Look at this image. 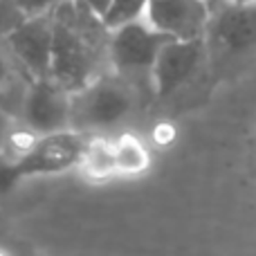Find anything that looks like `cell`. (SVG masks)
<instances>
[{
	"label": "cell",
	"instance_id": "cell-16",
	"mask_svg": "<svg viewBox=\"0 0 256 256\" xmlns=\"http://www.w3.org/2000/svg\"><path fill=\"white\" fill-rule=\"evenodd\" d=\"M27 16L32 14H43V12H52L54 7H58L61 2H68V0H14Z\"/></svg>",
	"mask_w": 256,
	"mask_h": 256
},
{
	"label": "cell",
	"instance_id": "cell-5",
	"mask_svg": "<svg viewBox=\"0 0 256 256\" xmlns=\"http://www.w3.org/2000/svg\"><path fill=\"white\" fill-rule=\"evenodd\" d=\"M16 120L32 137L72 128V92L52 76H36L27 86Z\"/></svg>",
	"mask_w": 256,
	"mask_h": 256
},
{
	"label": "cell",
	"instance_id": "cell-13",
	"mask_svg": "<svg viewBox=\"0 0 256 256\" xmlns=\"http://www.w3.org/2000/svg\"><path fill=\"white\" fill-rule=\"evenodd\" d=\"M146 7L148 0H108L106 9L102 12V20L108 30H115L126 22L146 18Z\"/></svg>",
	"mask_w": 256,
	"mask_h": 256
},
{
	"label": "cell",
	"instance_id": "cell-9",
	"mask_svg": "<svg viewBox=\"0 0 256 256\" xmlns=\"http://www.w3.org/2000/svg\"><path fill=\"white\" fill-rule=\"evenodd\" d=\"M212 40L225 54H245L256 48V4H227L212 14L207 30Z\"/></svg>",
	"mask_w": 256,
	"mask_h": 256
},
{
	"label": "cell",
	"instance_id": "cell-4",
	"mask_svg": "<svg viewBox=\"0 0 256 256\" xmlns=\"http://www.w3.org/2000/svg\"><path fill=\"white\" fill-rule=\"evenodd\" d=\"M88 135L76 128L34 135L16 158V171L20 180L40 176H56L79 166Z\"/></svg>",
	"mask_w": 256,
	"mask_h": 256
},
{
	"label": "cell",
	"instance_id": "cell-15",
	"mask_svg": "<svg viewBox=\"0 0 256 256\" xmlns=\"http://www.w3.org/2000/svg\"><path fill=\"white\" fill-rule=\"evenodd\" d=\"M18 182L20 176L16 171V158H7L4 153H0V198L7 196Z\"/></svg>",
	"mask_w": 256,
	"mask_h": 256
},
{
	"label": "cell",
	"instance_id": "cell-7",
	"mask_svg": "<svg viewBox=\"0 0 256 256\" xmlns=\"http://www.w3.org/2000/svg\"><path fill=\"white\" fill-rule=\"evenodd\" d=\"M207 56V38H168L162 45L150 72V90L158 97H171L200 70Z\"/></svg>",
	"mask_w": 256,
	"mask_h": 256
},
{
	"label": "cell",
	"instance_id": "cell-1",
	"mask_svg": "<svg viewBox=\"0 0 256 256\" xmlns=\"http://www.w3.org/2000/svg\"><path fill=\"white\" fill-rule=\"evenodd\" d=\"M54 48L50 76L76 92L94 76L110 70L108 43L110 30L102 14L86 0H68L52 9Z\"/></svg>",
	"mask_w": 256,
	"mask_h": 256
},
{
	"label": "cell",
	"instance_id": "cell-18",
	"mask_svg": "<svg viewBox=\"0 0 256 256\" xmlns=\"http://www.w3.org/2000/svg\"><path fill=\"white\" fill-rule=\"evenodd\" d=\"M86 2H88V4H90V7H92V9H97V12H99V14H102V12H104V9H106L108 0H86Z\"/></svg>",
	"mask_w": 256,
	"mask_h": 256
},
{
	"label": "cell",
	"instance_id": "cell-14",
	"mask_svg": "<svg viewBox=\"0 0 256 256\" xmlns=\"http://www.w3.org/2000/svg\"><path fill=\"white\" fill-rule=\"evenodd\" d=\"M27 14L14 0H0V40H4L22 20Z\"/></svg>",
	"mask_w": 256,
	"mask_h": 256
},
{
	"label": "cell",
	"instance_id": "cell-11",
	"mask_svg": "<svg viewBox=\"0 0 256 256\" xmlns=\"http://www.w3.org/2000/svg\"><path fill=\"white\" fill-rule=\"evenodd\" d=\"M81 176L90 182H106L117 176L115 162V146L112 140H106L102 135H92L86 142V148L81 153L79 166Z\"/></svg>",
	"mask_w": 256,
	"mask_h": 256
},
{
	"label": "cell",
	"instance_id": "cell-10",
	"mask_svg": "<svg viewBox=\"0 0 256 256\" xmlns=\"http://www.w3.org/2000/svg\"><path fill=\"white\" fill-rule=\"evenodd\" d=\"M30 81L32 79L16 63V58L7 50L4 40H0V108L7 110L9 115L18 117V110H20V104Z\"/></svg>",
	"mask_w": 256,
	"mask_h": 256
},
{
	"label": "cell",
	"instance_id": "cell-6",
	"mask_svg": "<svg viewBox=\"0 0 256 256\" xmlns=\"http://www.w3.org/2000/svg\"><path fill=\"white\" fill-rule=\"evenodd\" d=\"M4 45L25 70L30 79L50 76L54 48V16L52 12L32 14L4 38Z\"/></svg>",
	"mask_w": 256,
	"mask_h": 256
},
{
	"label": "cell",
	"instance_id": "cell-2",
	"mask_svg": "<svg viewBox=\"0 0 256 256\" xmlns=\"http://www.w3.org/2000/svg\"><path fill=\"white\" fill-rule=\"evenodd\" d=\"M135 108V84L112 70L102 72L88 86L72 92V128L99 132L120 126Z\"/></svg>",
	"mask_w": 256,
	"mask_h": 256
},
{
	"label": "cell",
	"instance_id": "cell-3",
	"mask_svg": "<svg viewBox=\"0 0 256 256\" xmlns=\"http://www.w3.org/2000/svg\"><path fill=\"white\" fill-rule=\"evenodd\" d=\"M166 40L168 36L148 25L146 18L115 27L110 30V43H108L110 70L122 74L130 84L146 79L150 86V72H153L155 58Z\"/></svg>",
	"mask_w": 256,
	"mask_h": 256
},
{
	"label": "cell",
	"instance_id": "cell-8",
	"mask_svg": "<svg viewBox=\"0 0 256 256\" xmlns=\"http://www.w3.org/2000/svg\"><path fill=\"white\" fill-rule=\"evenodd\" d=\"M146 20L168 38H207L212 22L209 0H148Z\"/></svg>",
	"mask_w": 256,
	"mask_h": 256
},
{
	"label": "cell",
	"instance_id": "cell-20",
	"mask_svg": "<svg viewBox=\"0 0 256 256\" xmlns=\"http://www.w3.org/2000/svg\"><path fill=\"white\" fill-rule=\"evenodd\" d=\"M209 2H212V0H209Z\"/></svg>",
	"mask_w": 256,
	"mask_h": 256
},
{
	"label": "cell",
	"instance_id": "cell-17",
	"mask_svg": "<svg viewBox=\"0 0 256 256\" xmlns=\"http://www.w3.org/2000/svg\"><path fill=\"white\" fill-rule=\"evenodd\" d=\"M14 122H16V117L0 108V153H4L9 142L14 140Z\"/></svg>",
	"mask_w": 256,
	"mask_h": 256
},
{
	"label": "cell",
	"instance_id": "cell-12",
	"mask_svg": "<svg viewBox=\"0 0 256 256\" xmlns=\"http://www.w3.org/2000/svg\"><path fill=\"white\" fill-rule=\"evenodd\" d=\"M115 146V162H117V176L135 178L142 176L150 168V153L144 146L140 137L132 132H124L117 140H112Z\"/></svg>",
	"mask_w": 256,
	"mask_h": 256
},
{
	"label": "cell",
	"instance_id": "cell-19",
	"mask_svg": "<svg viewBox=\"0 0 256 256\" xmlns=\"http://www.w3.org/2000/svg\"><path fill=\"white\" fill-rule=\"evenodd\" d=\"M227 4H256V0H222Z\"/></svg>",
	"mask_w": 256,
	"mask_h": 256
}]
</instances>
